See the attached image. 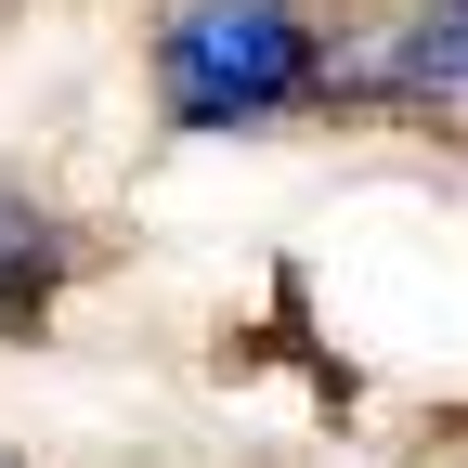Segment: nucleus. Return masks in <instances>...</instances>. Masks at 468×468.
<instances>
[{"instance_id":"f257e3e1","label":"nucleus","mask_w":468,"mask_h":468,"mask_svg":"<svg viewBox=\"0 0 468 468\" xmlns=\"http://www.w3.org/2000/svg\"><path fill=\"white\" fill-rule=\"evenodd\" d=\"M144 79H156V117L183 144H221V131H273V117L325 104L338 39L313 0H169Z\"/></svg>"},{"instance_id":"f03ea898","label":"nucleus","mask_w":468,"mask_h":468,"mask_svg":"<svg viewBox=\"0 0 468 468\" xmlns=\"http://www.w3.org/2000/svg\"><path fill=\"white\" fill-rule=\"evenodd\" d=\"M468 104V0H390V14L338 52L325 104Z\"/></svg>"},{"instance_id":"7ed1b4c3","label":"nucleus","mask_w":468,"mask_h":468,"mask_svg":"<svg viewBox=\"0 0 468 468\" xmlns=\"http://www.w3.org/2000/svg\"><path fill=\"white\" fill-rule=\"evenodd\" d=\"M66 273H79V221L52 196H27V183H0V338H39Z\"/></svg>"},{"instance_id":"20e7f679","label":"nucleus","mask_w":468,"mask_h":468,"mask_svg":"<svg viewBox=\"0 0 468 468\" xmlns=\"http://www.w3.org/2000/svg\"><path fill=\"white\" fill-rule=\"evenodd\" d=\"M0 468H14V455H0Z\"/></svg>"}]
</instances>
